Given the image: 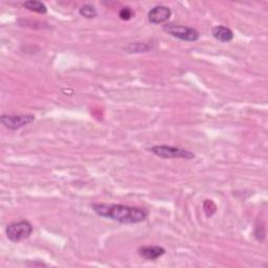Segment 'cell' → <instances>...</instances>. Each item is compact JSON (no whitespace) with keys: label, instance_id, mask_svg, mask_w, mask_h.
I'll use <instances>...</instances> for the list:
<instances>
[{"label":"cell","instance_id":"cell-1","mask_svg":"<svg viewBox=\"0 0 268 268\" xmlns=\"http://www.w3.org/2000/svg\"><path fill=\"white\" fill-rule=\"evenodd\" d=\"M92 210L100 217L123 224L140 223L145 221L148 217V212L144 209L123 205L94 204L92 205Z\"/></svg>","mask_w":268,"mask_h":268},{"label":"cell","instance_id":"cell-11","mask_svg":"<svg viewBox=\"0 0 268 268\" xmlns=\"http://www.w3.org/2000/svg\"><path fill=\"white\" fill-rule=\"evenodd\" d=\"M80 15L83 16V17H85V18L92 19V18H94V17H96L97 12H96V9L93 6L85 5V6H83L80 9Z\"/></svg>","mask_w":268,"mask_h":268},{"label":"cell","instance_id":"cell-12","mask_svg":"<svg viewBox=\"0 0 268 268\" xmlns=\"http://www.w3.org/2000/svg\"><path fill=\"white\" fill-rule=\"evenodd\" d=\"M133 17V11L130 8H123L120 11V18L124 21L130 20Z\"/></svg>","mask_w":268,"mask_h":268},{"label":"cell","instance_id":"cell-7","mask_svg":"<svg viewBox=\"0 0 268 268\" xmlns=\"http://www.w3.org/2000/svg\"><path fill=\"white\" fill-rule=\"evenodd\" d=\"M212 35L213 37L223 43L230 42L233 39V32L232 30L224 25H217L212 28Z\"/></svg>","mask_w":268,"mask_h":268},{"label":"cell","instance_id":"cell-9","mask_svg":"<svg viewBox=\"0 0 268 268\" xmlns=\"http://www.w3.org/2000/svg\"><path fill=\"white\" fill-rule=\"evenodd\" d=\"M23 7L30 12H35L38 14H46L47 13L46 6L44 4H42L41 2H36V0H29V2L24 3Z\"/></svg>","mask_w":268,"mask_h":268},{"label":"cell","instance_id":"cell-10","mask_svg":"<svg viewBox=\"0 0 268 268\" xmlns=\"http://www.w3.org/2000/svg\"><path fill=\"white\" fill-rule=\"evenodd\" d=\"M125 52L128 53H143V52H149L150 46L145 43H131L125 47Z\"/></svg>","mask_w":268,"mask_h":268},{"label":"cell","instance_id":"cell-3","mask_svg":"<svg viewBox=\"0 0 268 268\" xmlns=\"http://www.w3.org/2000/svg\"><path fill=\"white\" fill-rule=\"evenodd\" d=\"M163 30L169 34V35L182 40L186 42H194L197 41L200 37V34L197 29L190 27V26H184L179 25L175 23H166L163 26Z\"/></svg>","mask_w":268,"mask_h":268},{"label":"cell","instance_id":"cell-2","mask_svg":"<svg viewBox=\"0 0 268 268\" xmlns=\"http://www.w3.org/2000/svg\"><path fill=\"white\" fill-rule=\"evenodd\" d=\"M151 152L155 154L156 156L163 158V159H169V158H184V159H193L195 157V154L190 152L188 150H184L178 147H172V146H165V145H159V146H153L150 149Z\"/></svg>","mask_w":268,"mask_h":268},{"label":"cell","instance_id":"cell-4","mask_svg":"<svg viewBox=\"0 0 268 268\" xmlns=\"http://www.w3.org/2000/svg\"><path fill=\"white\" fill-rule=\"evenodd\" d=\"M31 232L32 225L26 220L11 223L6 228L7 237L12 242H20L22 240H25L30 236Z\"/></svg>","mask_w":268,"mask_h":268},{"label":"cell","instance_id":"cell-6","mask_svg":"<svg viewBox=\"0 0 268 268\" xmlns=\"http://www.w3.org/2000/svg\"><path fill=\"white\" fill-rule=\"evenodd\" d=\"M172 15L171 10L164 6H156L148 13V19L151 23L159 24L166 22Z\"/></svg>","mask_w":268,"mask_h":268},{"label":"cell","instance_id":"cell-5","mask_svg":"<svg viewBox=\"0 0 268 268\" xmlns=\"http://www.w3.org/2000/svg\"><path fill=\"white\" fill-rule=\"evenodd\" d=\"M2 123L10 130H18L23 128L35 121V116L31 114H22V115H3Z\"/></svg>","mask_w":268,"mask_h":268},{"label":"cell","instance_id":"cell-8","mask_svg":"<svg viewBox=\"0 0 268 268\" xmlns=\"http://www.w3.org/2000/svg\"><path fill=\"white\" fill-rule=\"evenodd\" d=\"M165 253V249L160 246H143L139 249V254L146 260H156Z\"/></svg>","mask_w":268,"mask_h":268}]
</instances>
